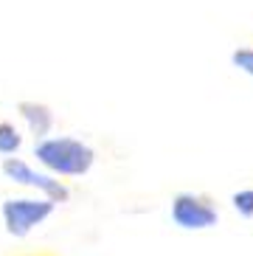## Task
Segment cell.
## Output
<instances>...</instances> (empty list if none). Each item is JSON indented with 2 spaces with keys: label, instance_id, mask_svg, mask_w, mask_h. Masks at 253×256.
<instances>
[{
  "label": "cell",
  "instance_id": "cell-1",
  "mask_svg": "<svg viewBox=\"0 0 253 256\" xmlns=\"http://www.w3.org/2000/svg\"><path fill=\"white\" fill-rule=\"evenodd\" d=\"M37 160L56 174H84L93 166V150L76 138H45L34 150Z\"/></svg>",
  "mask_w": 253,
  "mask_h": 256
},
{
  "label": "cell",
  "instance_id": "cell-2",
  "mask_svg": "<svg viewBox=\"0 0 253 256\" xmlns=\"http://www.w3.org/2000/svg\"><path fill=\"white\" fill-rule=\"evenodd\" d=\"M172 220H174L180 228L200 231V228L216 226L220 214H216V206L211 203L208 197L183 192V194H178L174 200H172Z\"/></svg>",
  "mask_w": 253,
  "mask_h": 256
},
{
  "label": "cell",
  "instance_id": "cell-3",
  "mask_svg": "<svg viewBox=\"0 0 253 256\" xmlns=\"http://www.w3.org/2000/svg\"><path fill=\"white\" fill-rule=\"evenodd\" d=\"M54 214V200H6L3 203V220L6 231L12 236H26L34 226H40L45 217Z\"/></svg>",
  "mask_w": 253,
  "mask_h": 256
},
{
  "label": "cell",
  "instance_id": "cell-4",
  "mask_svg": "<svg viewBox=\"0 0 253 256\" xmlns=\"http://www.w3.org/2000/svg\"><path fill=\"white\" fill-rule=\"evenodd\" d=\"M3 172H6V178H12L14 183L34 186V188H40V192H45L54 203H65L68 197H70L68 186H62L60 180H54V178H48V174L34 172V169H31L28 164H22L20 158H6L3 160Z\"/></svg>",
  "mask_w": 253,
  "mask_h": 256
},
{
  "label": "cell",
  "instance_id": "cell-5",
  "mask_svg": "<svg viewBox=\"0 0 253 256\" xmlns=\"http://www.w3.org/2000/svg\"><path fill=\"white\" fill-rule=\"evenodd\" d=\"M17 110H20L22 118L28 121L31 132H34L37 138H42V136H48V132H51L54 113L45 104H40V102H20V104H17Z\"/></svg>",
  "mask_w": 253,
  "mask_h": 256
},
{
  "label": "cell",
  "instance_id": "cell-6",
  "mask_svg": "<svg viewBox=\"0 0 253 256\" xmlns=\"http://www.w3.org/2000/svg\"><path fill=\"white\" fill-rule=\"evenodd\" d=\"M22 146V136L12 121H0V155H14Z\"/></svg>",
  "mask_w": 253,
  "mask_h": 256
},
{
  "label": "cell",
  "instance_id": "cell-7",
  "mask_svg": "<svg viewBox=\"0 0 253 256\" xmlns=\"http://www.w3.org/2000/svg\"><path fill=\"white\" fill-rule=\"evenodd\" d=\"M234 208L242 214V217H253V188H242V192H236V194L231 197Z\"/></svg>",
  "mask_w": 253,
  "mask_h": 256
},
{
  "label": "cell",
  "instance_id": "cell-8",
  "mask_svg": "<svg viewBox=\"0 0 253 256\" xmlns=\"http://www.w3.org/2000/svg\"><path fill=\"white\" fill-rule=\"evenodd\" d=\"M231 60L239 70H245V74L253 76V48H239V51H234Z\"/></svg>",
  "mask_w": 253,
  "mask_h": 256
},
{
  "label": "cell",
  "instance_id": "cell-9",
  "mask_svg": "<svg viewBox=\"0 0 253 256\" xmlns=\"http://www.w3.org/2000/svg\"><path fill=\"white\" fill-rule=\"evenodd\" d=\"M40 256H42V254H40Z\"/></svg>",
  "mask_w": 253,
  "mask_h": 256
}]
</instances>
